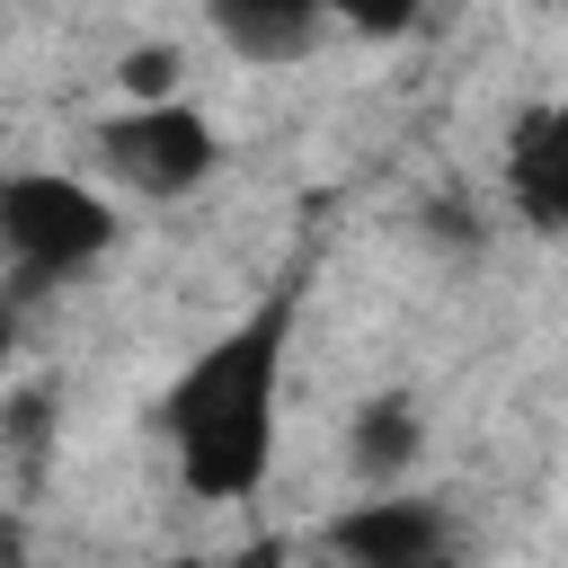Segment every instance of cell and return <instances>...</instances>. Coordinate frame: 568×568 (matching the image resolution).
Returning a JSON list of instances; mask_svg holds the SVG:
<instances>
[{"instance_id":"52a82bcc","label":"cell","mask_w":568,"mask_h":568,"mask_svg":"<svg viewBox=\"0 0 568 568\" xmlns=\"http://www.w3.org/2000/svg\"><path fill=\"white\" fill-rule=\"evenodd\" d=\"M204 27H213L222 53H240L257 71H284V62L328 44V9H311V0H213Z\"/></svg>"},{"instance_id":"5b68a950","label":"cell","mask_w":568,"mask_h":568,"mask_svg":"<svg viewBox=\"0 0 568 568\" xmlns=\"http://www.w3.org/2000/svg\"><path fill=\"white\" fill-rule=\"evenodd\" d=\"M497 186H506V204H515V222H524L532 240H559V222H568V106H559V98H532V106L506 124V142H497Z\"/></svg>"},{"instance_id":"8992f818","label":"cell","mask_w":568,"mask_h":568,"mask_svg":"<svg viewBox=\"0 0 568 568\" xmlns=\"http://www.w3.org/2000/svg\"><path fill=\"white\" fill-rule=\"evenodd\" d=\"M426 462V399L417 390H364L346 408V470L364 497L408 488V470Z\"/></svg>"},{"instance_id":"30bf717a","label":"cell","mask_w":568,"mask_h":568,"mask_svg":"<svg viewBox=\"0 0 568 568\" xmlns=\"http://www.w3.org/2000/svg\"><path fill=\"white\" fill-rule=\"evenodd\" d=\"M0 532H9V515H0Z\"/></svg>"},{"instance_id":"6da1fadb","label":"cell","mask_w":568,"mask_h":568,"mask_svg":"<svg viewBox=\"0 0 568 568\" xmlns=\"http://www.w3.org/2000/svg\"><path fill=\"white\" fill-rule=\"evenodd\" d=\"M284 337L293 293L257 302L240 328H222L160 399V435L178 462V488L204 506H240L275 470V399H284Z\"/></svg>"},{"instance_id":"7a4b0ae2","label":"cell","mask_w":568,"mask_h":568,"mask_svg":"<svg viewBox=\"0 0 568 568\" xmlns=\"http://www.w3.org/2000/svg\"><path fill=\"white\" fill-rule=\"evenodd\" d=\"M124 213L106 186L71 178V169H18L0 178V248L27 284H53V275H80L115 248Z\"/></svg>"},{"instance_id":"3957f363","label":"cell","mask_w":568,"mask_h":568,"mask_svg":"<svg viewBox=\"0 0 568 568\" xmlns=\"http://www.w3.org/2000/svg\"><path fill=\"white\" fill-rule=\"evenodd\" d=\"M89 142H98V169L124 195H142V204H186L222 169V124L204 106H186V98H169V106H115Z\"/></svg>"},{"instance_id":"277c9868","label":"cell","mask_w":568,"mask_h":568,"mask_svg":"<svg viewBox=\"0 0 568 568\" xmlns=\"http://www.w3.org/2000/svg\"><path fill=\"white\" fill-rule=\"evenodd\" d=\"M320 559H328V568H462L453 506H444V497H417V488L346 497V506L320 524Z\"/></svg>"},{"instance_id":"9c48e42d","label":"cell","mask_w":568,"mask_h":568,"mask_svg":"<svg viewBox=\"0 0 568 568\" xmlns=\"http://www.w3.org/2000/svg\"><path fill=\"white\" fill-rule=\"evenodd\" d=\"M9 346H18V311L0 302V399H9Z\"/></svg>"},{"instance_id":"ba28073f","label":"cell","mask_w":568,"mask_h":568,"mask_svg":"<svg viewBox=\"0 0 568 568\" xmlns=\"http://www.w3.org/2000/svg\"><path fill=\"white\" fill-rule=\"evenodd\" d=\"M115 98H124V106H169V98H186V53H178V44H124V53H115Z\"/></svg>"}]
</instances>
